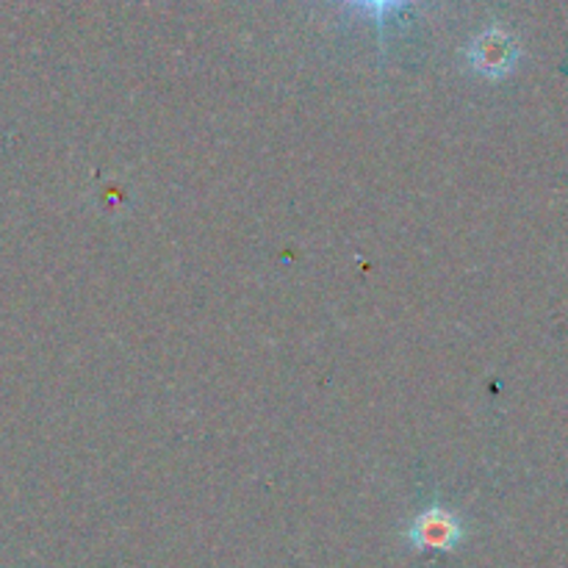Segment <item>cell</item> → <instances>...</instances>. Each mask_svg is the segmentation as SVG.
Here are the masks:
<instances>
[{
  "instance_id": "obj_1",
  "label": "cell",
  "mask_w": 568,
  "mask_h": 568,
  "mask_svg": "<svg viewBox=\"0 0 568 568\" xmlns=\"http://www.w3.org/2000/svg\"><path fill=\"white\" fill-rule=\"evenodd\" d=\"M466 59L480 75L503 78L519 61V44L505 28H486L469 42Z\"/></svg>"
},
{
  "instance_id": "obj_2",
  "label": "cell",
  "mask_w": 568,
  "mask_h": 568,
  "mask_svg": "<svg viewBox=\"0 0 568 568\" xmlns=\"http://www.w3.org/2000/svg\"><path fill=\"white\" fill-rule=\"evenodd\" d=\"M408 538L416 549L447 552L460 541V521L447 508H427L414 519Z\"/></svg>"
},
{
  "instance_id": "obj_3",
  "label": "cell",
  "mask_w": 568,
  "mask_h": 568,
  "mask_svg": "<svg viewBox=\"0 0 568 568\" xmlns=\"http://www.w3.org/2000/svg\"><path fill=\"white\" fill-rule=\"evenodd\" d=\"M344 3L353 6L355 11L366 14L369 20H375L377 28H383L386 17L394 14V11H399L403 6H408L410 0H344Z\"/></svg>"
}]
</instances>
